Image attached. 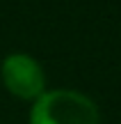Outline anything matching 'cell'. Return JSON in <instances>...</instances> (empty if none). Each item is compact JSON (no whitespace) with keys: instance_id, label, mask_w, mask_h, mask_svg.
<instances>
[{"instance_id":"6da1fadb","label":"cell","mask_w":121,"mask_h":124,"mask_svg":"<svg viewBox=\"0 0 121 124\" xmlns=\"http://www.w3.org/2000/svg\"><path fill=\"white\" fill-rule=\"evenodd\" d=\"M30 124H101L98 108L76 90H50L37 97Z\"/></svg>"},{"instance_id":"7a4b0ae2","label":"cell","mask_w":121,"mask_h":124,"mask_svg":"<svg viewBox=\"0 0 121 124\" xmlns=\"http://www.w3.org/2000/svg\"><path fill=\"white\" fill-rule=\"evenodd\" d=\"M2 83L18 99H37L46 87V76L32 55L12 53L2 60Z\"/></svg>"}]
</instances>
